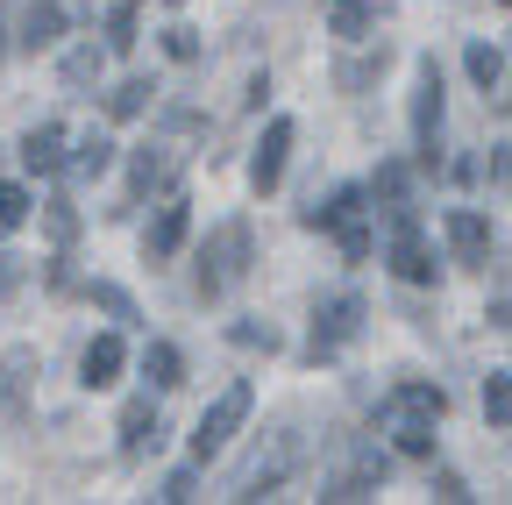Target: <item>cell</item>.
I'll return each mask as SVG.
<instances>
[{"instance_id":"cell-11","label":"cell","mask_w":512,"mask_h":505,"mask_svg":"<svg viewBox=\"0 0 512 505\" xmlns=\"http://www.w3.org/2000/svg\"><path fill=\"white\" fill-rule=\"evenodd\" d=\"M441 228H448V249H456L463 264H484V257H491V221H484V214L456 207V214H448Z\"/></svg>"},{"instance_id":"cell-17","label":"cell","mask_w":512,"mask_h":505,"mask_svg":"<svg viewBox=\"0 0 512 505\" xmlns=\"http://www.w3.org/2000/svg\"><path fill=\"white\" fill-rule=\"evenodd\" d=\"M143 370H150V385H185V356L171 349V342H150V356H143Z\"/></svg>"},{"instance_id":"cell-1","label":"cell","mask_w":512,"mask_h":505,"mask_svg":"<svg viewBox=\"0 0 512 505\" xmlns=\"http://www.w3.org/2000/svg\"><path fill=\"white\" fill-rule=\"evenodd\" d=\"M448 392L441 385H399L384 406V434L399 441V456H434V420H441Z\"/></svg>"},{"instance_id":"cell-7","label":"cell","mask_w":512,"mask_h":505,"mask_svg":"<svg viewBox=\"0 0 512 505\" xmlns=\"http://www.w3.org/2000/svg\"><path fill=\"white\" fill-rule=\"evenodd\" d=\"M356 335H363V299L356 292H342V299H328V306L313 313V356H335Z\"/></svg>"},{"instance_id":"cell-10","label":"cell","mask_w":512,"mask_h":505,"mask_svg":"<svg viewBox=\"0 0 512 505\" xmlns=\"http://www.w3.org/2000/svg\"><path fill=\"white\" fill-rule=\"evenodd\" d=\"M185 221H192V214H185V200L171 193V200L157 207V228L143 235V257H150V264H171V257H178V242H185Z\"/></svg>"},{"instance_id":"cell-20","label":"cell","mask_w":512,"mask_h":505,"mask_svg":"<svg viewBox=\"0 0 512 505\" xmlns=\"http://www.w3.org/2000/svg\"><path fill=\"white\" fill-rule=\"evenodd\" d=\"M100 65H107V57H100L93 43H79L72 57H64V86H93V79H100Z\"/></svg>"},{"instance_id":"cell-24","label":"cell","mask_w":512,"mask_h":505,"mask_svg":"<svg viewBox=\"0 0 512 505\" xmlns=\"http://www.w3.org/2000/svg\"><path fill=\"white\" fill-rule=\"evenodd\" d=\"M43 228H50V242H72V235H79V214H72V200H50V207H43Z\"/></svg>"},{"instance_id":"cell-16","label":"cell","mask_w":512,"mask_h":505,"mask_svg":"<svg viewBox=\"0 0 512 505\" xmlns=\"http://www.w3.org/2000/svg\"><path fill=\"white\" fill-rule=\"evenodd\" d=\"M157 441V413H150V399H128V413H121V449L128 456H143Z\"/></svg>"},{"instance_id":"cell-18","label":"cell","mask_w":512,"mask_h":505,"mask_svg":"<svg viewBox=\"0 0 512 505\" xmlns=\"http://www.w3.org/2000/svg\"><path fill=\"white\" fill-rule=\"evenodd\" d=\"M164 171H171V150H164V143H143V150H136V171H128V185H136V193H150V185H164Z\"/></svg>"},{"instance_id":"cell-30","label":"cell","mask_w":512,"mask_h":505,"mask_svg":"<svg viewBox=\"0 0 512 505\" xmlns=\"http://www.w3.org/2000/svg\"><path fill=\"white\" fill-rule=\"evenodd\" d=\"M235 342H242V349H278V335H271V328H235Z\"/></svg>"},{"instance_id":"cell-15","label":"cell","mask_w":512,"mask_h":505,"mask_svg":"<svg viewBox=\"0 0 512 505\" xmlns=\"http://www.w3.org/2000/svg\"><path fill=\"white\" fill-rule=\"evenodd\" d=\"M22 164L29 171H57L64 164V129H57V121H43V129L22 136Z\"/></svg>"},{"instance_id":"cell-5","label":"cell","mask_w":512,"mask_h":505,"mask_svg":"<svg viewBox=\"0 0 512 505\" xmlns=\"http://www.w3.org/2000/svg\"><path fill=\"white\" fill-rule=\"evenodd\" d=\"M292 456H299V441H292V434H278L271 449H256V456L235 470L228 498H264V491H278V484H285V470H292Z\"/></svg>"},{"instance_id":"cell-29","label":"cell","mask_w":512,"mask_h":505,"mask_svg":"<svg viewBox=\"0 0 512 505\" xmlns=\"http://www.w3.org/2000/svg\"><path fill=\"white\" fill-rule=\"evenodd\" d=\"M192 491H200V484H192V470H178V477H164V491H157V498H171V505H178V498H192Z\"/></svg>"},{"instance_id":"cell-27","label":"cell","mask_w":512,"mask_h":505,"mask_svg":"<svg viewBox=\"0 0 512 505\" xmlns=\"http://www.w3.org/2000/svg\"><path fill=\"white\" fill-rule=\"evenodd\" d=\"M128 43H136V15H128V8H121V15L107 22V50H128Z\"/></svg>"},{"instance_id":"cell-12","label":"cell","mask_w":512,"mask_h":505,"mask_svg":"<svg viewBox=\"0 0 512 505\" xmlns=\"http://www.w3.org/2000/svg\"><path fill=\"white\" fill-rule=\"evenodd\" d=\"M57 36H64V8H57V0H29L22 22H15V43L22 50H50Z\"/></svg>"},{"instance_id":"cell-14","label":"cell","mask_w":512,"mask_h":505,"mask_svg":"<svg viewBox=\"0 0 512 505\" xmlns=\"http://www.w3.org/2000/svg\"><path fill=\"white\" fill-rule=\"evenodd\" d=\"M29 370H36V349H8L0 356V413H22V385H29Z\"/></svg>"},{"instance_id":"cell-23","label":"cell","mask_w":512,"mask_h":505,"mask_svg":"<svg viewBox=\"0 0 512 505\" xmlns=\"http://www.w3.org/2000/svg\"><path fill=\"white\" fill-rule=\"evenodd\" d=\"M470 79L491 93V86L505 79V57H498V50H484V43H470Z\"/></svg>"},{"instance_id":"cell-25","label":"cell","mask_w":512,"mask_h":505,"mask_svg":"<svg viewBox=\"0 0 512 505\" xmlns=\"http://www.w3.org/2000/svg\"><path fill=\"white\" fill-rule=\"evenodd\" d=\"M143 100H150V79H128V86L107 100V114H114V121H128V114H143Z\"/></svg>"},{"instance_id":"cell-28","label":"cell","mask_w":512,"mask_h":505,"mask_svg":"<svg viewBox=\"0 0 512 505\" xmlns=\"http://www.w3.org/2000/svg\"><path fill=\"white\" fill-rule=\"evenodd\" d=\"M377 193L399 207V200H406V171H399V164H384V171H377Z\"/></svg>"},{"instance_id":"cell-9","label":"cell","mask_w":512,"mask_h":505,"mask_svg":"<svg viewBox=\"0 0 512 505\" xmlns=\"http://www.w3.org/2000/svg\"><path fill=\"white\" fill-rule=\"evenodd\" d=\"M292 121L278 114L271 129H264V143H256V157H249V178H256V193H278V178H285V157H292Z\"/></svg>"},{"instance_id":"cell-6","label":"cell","mask_w":512,"mask_h":505,"mask_svg":"<svg viewBox=\"0 0 512 505\" xmlns=\"http://www.w3.org/2000/svg\"><path fill=\"white\" fill-rule=\"evenodd\" d=\"M384 257H392V271H399L406 285H434V257H427V242H420V221L406 214V200L392 207V249H384Z\"/></svg>"},{"instance_id":"cell-22","label":"cell","mask_w":512,"mask_h":505,"mask_svg":"<svg viewBox=\"0 0 512 505\" xmlns=\"http://www.w3.org/2000/svg\"><path fill=\"white\" fill-rule=\"evenodd\" d=\"M484 413L491 427H512V377H484Z\"/></svg>"},{"instance_id":"cell-13","label":"cell","mask_w":512,"mask_h":505,"mask_svg":"<svg viewBox=\"0 0 512 505\" xmlns=\"http://www.w3.org/2000/svg\"><path fill=\"white\" fill-rule=\"evenodd\" d=\"M79 377H86L93 392H100V385H114V377H121V335H93V342H86V356H79Z\"/></svg>"},{"instance_id":"cell-2","label":"cell","mask_w":512,"mask_h":505,"mask_svg":"<svg viewBox=\"0 0 512 505\" xmlns=\"http://www.w3.org/2000/svg\"><path fill=\"white\" fill-rule=\"evenodd\" d=\"M249 278V221H228L207 249H200V299H221Z\"/></svg>"},{"instance_id":"cell-21","label":"cell","mask_w":512,"mask_h":505,"mask_svg":"<svg viewBox=\"0 0 512 505\" xmlns=\"http://www.w3.org/2000/svg\"><path fill=\"white\" fill-rule=\"evenodd\" d=\"M29 221V193H22V185H8V178H0V235H15Z\"/></svg>"},{"instance_id":"cell-31","label":"cell","mask_w":512,"mask_h":505,"mask_svg":"<svg viewBox=\"0 0 512 505\" xmlns=\"http://www.w3.org/2000/svg\"><path fill=\"white\" fill-rule=\"evenodd\" d=\"M171 8H178V0H171Z\"/></svg>"},{"instance_id":"cell-4","label":"cell","mask_w":512,"mask_h":505,"mask_svg":"<svg viewBox=\"0 0 512 505\" xmlns=\"http://www.w3.org/2000/svg\"><path fill=\"white\" fill-rule=\"evenodd\" d=\"M306 228H342V257L349 264L370 257V228H363V193H356V185H342L328 207H306Z\"/></svg>"},{"instance_id":"cell-19","label":"cell","mask_w":512,"mask_h":505,"mask_svg":"<svg viewBox=\"0 0 512 505\" xmlns=\"http://www.w3.org/2000/svg\"><path fill=\"white\" fill-rule=\"evenodd\" d=\"M107 164H114V143H107V136H86L79 157H72V178H100Z\"/></svg>"},{"instance_id":"cell-3","label":"cell","mask_w":512,"mask_h":505,"mask_svg":"<svg viewBox=\"0 0 512 505\" xmlns=\"http://www.w3.org/2000/svg\"><path fill=\"white\" fill-rule=\"evenodd\" d=\"M249 420V385H228L207 413H200V427H192V456H200V463H214L221 449H228V441H235V427Z\"/></svg>"},{"instance_id":"cell-26","label":"cell","mask_w":512,"mask_h":505,"mask_svg":"<svg viewBox=\"0 0 512 505\" xmlns=\"http://www.w3.org/2000/svg\"><path fill=\"white\" fill-rule=\"evenodd\" d=\"M93 299L114 313V321H136V306H128V292H114V285H93Z\"/></svg>"},{"instance_id":"cell-8","label":"cell","mask_w":512,"mask_h":505,"mask_svg":"<svg viewBox=\"0 0 512 505\" xmlns=\"http://www.w3.org/2000/svg\"><path fill=\"white\" fill-rule=\"evenodd\" d=\"M413 143L434 164V150H441V72H434V57L420 65V93H413Z\"/></svg>"}]
</instances>
